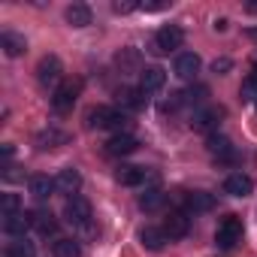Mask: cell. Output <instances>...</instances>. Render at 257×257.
Instances as JSON below:
<instances>
[{"label":"cell","mask_w":257,"mask_h":257,"mask_svg":"<svg viewBox=\"0 0 257 257\" xmlns=\"http://www.w3.org/2000/svg\"><path fill=\"white\" fill-rule=\"evenodd\" d=\"M206 97H209V88H206V85H194V88H188V91L182 94V103L200 106V103H206Z\"/></svg>","instance_id":"29"},{"label":"cell","mask_w":257,"mask_h":257,"mask_svg":"<svg viewBox=\"0 0 257 257\" xmlns=\"http://www.w3.org/2000/svg\"><path fill=\"white\" fill-rule=\"evenodd\" d=\"M251 37H254V40H257V28H254V31H251Z\"/></svg>","instance_id":"34"},{"label":"cell","mask_w":257,"mask_h":257,"mask_svg":"<svg viewBox=\"0 0 257 257\" xmlns=\"http://www.w3.org/2000/svg\"><path fill=\"white\" fill-rule=\"evenodd\" d=\"M221 118H224V109L221 106H209V109H200V112H194V121H191V127L194 131H200V134H215L218 131V124H221Z\"/></svg>","instance_id":"6"},{"label":"cell","mask_w":257,"mask_h":257,"mask_svg":"<svg viewBox=\"0 0 257 257\" xmlns=\"http://www.w3.org/2000/svg\"><path fill=\"white\" fill-rule=\"evenodd\" d=\"M115 64H118L121 73H143L140 70V52L137 49H121L118 58H115Z\"/></svg>","instance_id":"21"},{"label":"cell","mask_w":257,"mask_h":257,"mask_svg":"<svg viewBox=\"0 0 257 257\" xmlns=\"http://www.w3.org/2000/svg\"><path fill=\"white\" fill-rule=\"evenodd\" d=\"M164 200H167V194H164L161 188H149V191L140 197V209H143V212H158V209L164 206Z\"/></svg>","instance_id":"23"},{"label":"cell","mask_w":257,"mask_h":257,"mask_svg":"<svg viewBox=\"0 0 257 257\" xmlns=\"http://www.w3.org/2000/svg\"><path fill=\"white\" fill-rule=\"evenodd\" d=\"M52 254L55 257H82V248L76 239H55L52 242Z\"/></svg>","instance_id":"24"},{"label":"cell","mask_w":257,"mask_h":257,"mask_svg":"<svg viewBox=\"0 0 257 257\" xmlns=\"http://www.w3.org/2000/svg\"><path fill=\"white\" fill-rule=\"evenodd\" d=\"M140 149V140L131 137V134H115L109 143H106V155L112 158H124V155H134Z\"/></svg>","instance_id":"9"},{"label":"cell","mask_w":257,"mask_h":257,"mask_svg":"<svg viewBox=\"0 0 257 257\" xmlns=\"http://www.w3.org/2000/svg\"><path fill=\"white\" fill-rule=\"evenodd\" d=\"M200 67H203V61H200V55L197 52H182L179 58H176V76L179 79H185V82H191L197 73H200Z\"/></svg>","instance_id":"10"},{"label":"cell","mask_w":257,"mask_h":257,"mask_svg":"<svg viewBox=\"0 0 257 257\" xmlns=\"http://www.w3.org/2000/svg\"><path fill=\"white\" fill-rule=\"evenodd\" d=\"M185 206H188L191 212H212V209H215V197L206 194V191H191V194L185 197Z\"/></svg>","instance_id":"19"},{"label":"cell","mask_w":257,"mask_h":257,"mask_svg":"<svg viewBox=\"0 0 257 257\" xmlns=\"http://www.w3.org/2000/svg\"><path fill=\"white\" fill-rule=\"evenodd\" d=\"M64 218H67L73 227H82L85 233H94V227H91V203H88L82 194H76V197L67 200V206H64Z\"/></svg>","instance_id":"2"},{"label":"cell","mask_w":257,"mask_h":257,"mask_svg":"<svg viewBox=\"0 0 257 257\" xmlns=\"http://www.w3.org/2000/svg\"><path fill=\"white\" fill-rule=\"evenodd\" d=\"M140 239H143V245H146L149 251H161L164 242H167V233H164V230H155V227H146V230L140 233Z\"/></svg>","instance_id":"26"},{"label":"cell","mask_w":257,"mask_h":257,"mask_svg":"<svg viewBox=\"0 0 257 257\" xmlns=\"http://www.w3.org/2000/svg\"><path fill=\"white\" fill-rule=\"evenodd\" d=\"M0 49H4L10 58H19L25 49H28V43H25V37L22 34H13V31H4L0 34Z\"/></svg>","instance_id":"18"},{"label":"cell","mask_w":257,"mask_h":257,"mask_svg":"<svg viewBox=\"0 0 257 257\" xmlns=\"http://www.w3.org/2000/svg\"><path fill=\"white\" fill-rule=\"evenodd\" d=\"M61 61L55 58V55H46L40 64H37V82L43 85V88H58V82H61Z\"/></svg>","instance_id":"7"},{"label":"cell","mask_w":257,"mask_h":257,"mask_svg":"<svg viewBox=\"0 0 257 257\" xmlns=\"http://www.w3.org/2000/svg\"><path fill=\"white\" fill-rule=\"evenodd\" d=\"M118 106L121 109H131V112H140L149 106V97L143 88H121L118 91Z\"/></svg>","instance_id":"11"},{"label":"cell","mask_w":257,"mask_h":257,"mask_svg":"<svg viewBox=\"0 0 257 257\" xmlns=\"http://www.w3.org/2000/svg\"><path fill=\"white\" fill-rule=\"evenodd\" d=\"M164 85H167V73H164L161 67H146V70L140 73V88H143L146 94L161 91Z\"/></svg>","instance_id":"16"},{"label":"cell","mask_w":257,"mask_h":257,"mask_svg":"<svg viewBox=\"0 0 257 257\" xmlns=\"http://www.w3.org/2000/svg\"><path fill=\"white\" fill-rule=\"evenodd\" d=\"M112 10H115V13H131V10H137V4H115Z\"/></svg>","instance_id":"32"},{"label":"cell","mask_w":257,"mask_h":257,"mask_svg":"<svg viewBox=\"0 0 257 257\" xmlns=\"http://www.w3.org/2000/svg\"><path fill=\"white\" fill-rule=\"evenodd\" d=\"M67 22L73 25V28H85V25H91V10L85 7V4H73V7H67Z\"/></svg>","instance_id":"22"},{"label":"cell","mask_w":257,"mask_h":257,"mask_svg":"<svg viewBox=\"0 0 257 257\" xmlns=\"http://www.w3.org/2000/svg\"><path fill=\"white\" fill-rule=\"evenodd\" d=\"M206 149H209V155H212L215 161H233V158H236L233 143H230L227 137H221V134H212V137L206 140Z\"/></svg>","instance_id":"12"},{"label":"cell","mask_w":257,"mask_h":257,"mask_svg":"<svg viewBox=\"0 0 257 257\" xmlns=\"http://www.w3.org/2000/svg\"><path fill=\"white\" fill-rule=\"evenodd\" d=\"M88 124L97 127V131H115L121 134L127 124H131V118L124 115V109H115V106H97L88 112Z\"/></svg>","instance_id":"1"},{"label":"cell","mask_w":257,"mask_h":257,"mask_svg":"<svg viewBox=\"0 0 257 257\" xmlns=\"http://www.w3.org/2000/svg\"><path fill=\"white\" fill-rule=\"evenodd\" d=\"M31 227H34V212H19V215H7L4 218V233H10V236L22 239Z\"/></svg>","instance_id":"14"},{"label":"cell","mask_w":257,"mask_h":257,"mask_svg":"<svg viewBox=\"0 0 257 257\" xmlns=\"http://www.w3.org/2000/svg\"><path fill=\"white\" fill-rule=\"evenodd\" d=\"M55 185H58V191H61V194L76 197V194H79V188H82V173H79L76 167H67V170H61V173H58Z\"/></svg>","instance_id":"15"},{"label":"cell","mask_w":257,"mask_h":257,"mask_svg":"<svg viewBox=\"0 0 257 257\" xmlns=\"http://www.w3.org/2000/svg\"><path fill=\"white\" fill-rule=\"evenodd\" d=\"M182 43H185V31L179 25H164L152 40V52L155 55H170V52L182 49Z\"/></svg>","instance_id":"3"},{"label":"cell","mask_w":257,"mask_h":257,"mask_svg":"<svg viewBox=\"0 0 257 257\" xmlns=\"http://www.w3.org/2000/svg\"><path fill=\"white\" fill-rule=\"evenodd\" d=\"M28 188H31V194H34L37 200H46V197H52V191H55L58 185H55V179H49V176H31V179H28Z\"/></svg>","instance_id":"20"},{"label":"cell","mask_w":257,"mask_h":257,"mask_svg":"<svg viewBox=\"0 0 257 257\" xmlns=\"http://www.w3.org/2000/svg\"><path fill=\"white\" fill-rule=\"evenodd\" d=\"M251 191H254V182L245 173H230L224 179V194H230V197H248Z\"/></svg>","instance_id":"13"},{"label":"cell","mask_w":257,"mask_h":257,"mask_svg":"<svg viewBox=\"0 0 257 257\" xmlns=\"http://www.w3.org/2000/svg\"><path fill=\"white\" fill-rule=\"evenodd\" d=\"M161 230L167 233V239H185L191 233V215L185 209H176V212L167 215V221H164Z\"/></svg>","instance_id":"8"},{"label":"cell","mask_w":257,"mask_h":257,"mask_svg":"<svg viewBox=\"0 0 257 257\" xmlns=\"http://www.w3.org/2000/svg\"><path fill=\"white\" fill-rule=\"evenodd\" d=\"M40 149H58V146H67L70 143V137L67 134H61V131H46V134H40Z\"/></svg>","instance_id":"28"},{"label":"cell","mask_w":257,"mask_h":257,"mask_svg":"<svg viewBox=\"0 0 257 257\" xmlns=\"http://www.w3.org/2000/svg\"><path fill=\"white\" fill-rule=\"evenodd\" d=\"M115 179H118L124 188H137V185L146 182V170H143V167H134V164H121V167L115 170Z\"/></svg>","instance_id":"17"},{"label":"cell","mask_w":257,"mask_h":257,"mask_svg":"<svg viewBox=\"0 0 257 257\" xmlns=\"http://www.w3.org/2000/svg\"><path fill=\"white\" fill-rule=\"evenodd\" d=\"M0 209H4V218H7V215H19V212H22V197H19V194H4Z\"/></svg>","instance_id":"31"},{"label":"cell","mask_w":257,"mask_h":257,"mask_svg":"<svg viewBox=\"0 0 257 257\" xmlns=\"http://www.w3.org/2000/svg\"><path fill=\"white\" fill-rule=\"evenodd\" d=\"M34 230L43 233V236H52V233L58 230L55 215H52V212H34Z\"/></svg>","instance_id":"25"},{"label":"cell","mask_w":257,"mask_h":257,"mask_svg":"<svg viewBox=\"0 0 257 257\" xmlns=\"http://www.w3.org/2000/svg\"><path fill=\"white\" fill-rule=\"evenodd\" d=\"M37 251H34V242H28L25 236L22 239H16V242H10L7 248H4V257H34Z\"/></svg>","instance_id":"27"},{"label":"cell","mask_w":257,"mask_h":257,"mask_svg":"<svg viewBox=\"0 0 257 257\" xmlns=\"http://www.w3.org/2000/svg\"><path fill=\"white\" fill-rule=\"evenodd\" d=\"M239 239H242V218L239 215H224L218 221V230H215V245L230 251Z\"/></svg>","instance_id":"4"},{"label":"cell","mask_w":257,"mask_h":257,"mask_svg":"<svg viewBox=\"0 0 257 257\" xmlns=\"http://www.w3.org/2000/svg\"><path fill=\"white\" fill-rule=\"evenodd\" d=\"M79 91H82V85H79V82H64V85H58V88H55V94H52V109H55V112H61V115H67V112L76 106Z\"/></svg>","instance_id":"5"},{"label":"cell","mask_w":257,"mask_h":257,"mask_svg":"<svg viewBox=\"0 0 257 257\" xmlns=\"http://www.w3.org/2000/svg\"><path fill=\"white\" fill-rule=\"evenodd\" d=\"M212 70H215V73H224V70H230V61H215Z\"/></svg>","instance_id":"33"},{"label":"cell","mask_w":257,"mask_h":257,"mask_svg":"<svg viewBox=\"0 0 257 257\" xmlns=\"http://www.w3.org/2000/svg\"><path fill=\"white\" fill-rule=\"evenodd\" d=\"M239 94H242L245 103H257V73H251V76L242 82V91H239Z\"/></svg>","instance_id":"30"}]
</instances>
